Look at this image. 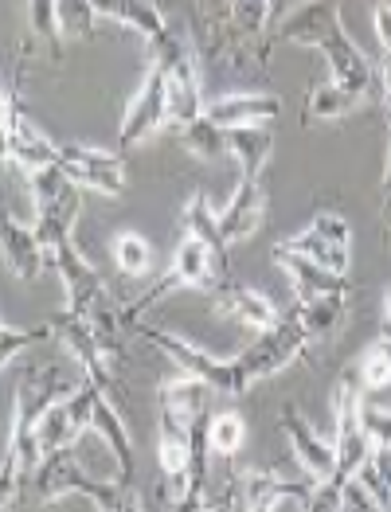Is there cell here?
I'll use <instances>...</instances> for the list:
<instances>
[{"label":"cell","instance_id":"cell-8","mask_svg":"<svg viewBox=\"0 0 391 512\" xmlns=\"http://www.w3.org/2000/svg\"><path fill=\"white\" fill-rule=\"evenodd\" d=\"M94 399H98V384L83 380L79 391H71L67 399H59L36 427V446L40 454H51V450H63V446H75L83 434L90 430V419H94Z\"/></svg>","mask_w":391,"mask_h":512},{"label":"cell","instance_id":"cell-36","mask_svg":"<svg viewBox=\"0 0 391 512\" xmlns=\"http://www.w3.org/2000/svg\"><path fill=\"white\" fill-rule=\"evenodd\" d=\"M372 28H376L380 47L391 51V0H376V8H372Z\"/></svg>","mask_w":391,"mask_h":512},{"label":"cell","instance_id":"cell-7","mask_svg":"<svg viewBox=\"0 0 391 512\" xmlns=\"http://www.w3.org/2000/svg\"><path fill=\"white\" fill-rule=\"evenodd\" d=\"M313 477L309 481H294V477H282V473L270 470H235L231 473V485L223 493V505H235V509H278L282 501H309L313 497Z\"/></svg>","mask_w":391,"mask_h":512},{"label":"cell","instance_id":"cell-5","mask_svg":"<svg viewBox=\"0 0 391 512\" xmlns=\"http://www.w3.org/2000/svg\"><path fill=\"white\" fill-rule=\"evenodd\" d=\"M4 157L8 165L24 172H36L44 165H59V149L40 126L28 122V114L20 110V94H16V79L4 83Z\"/></svg>","mask_w":391,"mask_h":512},{"label":"cell","instance_id":"cell-16","mask_svg":"<svg viewBox=\"0 0 391 512\" xmlns=\"http://www.w3.org/2000/svg\"><path fill=\"white\" fill-rule=\"evenodd\" d=\"M262 212H266V192H262L259 176H239L231 200L223 204V212H216V223L223 231L227 243H239V239H251L259 231Z\"/></svg>","mask_w":391,"mask_h":512},{"label":"cell","instance_id":"cell-18","mask_svg":"<svg viewBox=\"0 0 391 512\" xmlns=\"http://www.w3.org/2000/svg\"><path fill=\"white\" fill-rule=\"evenodd\" d=\"M90 430L106 442V450L114 454V462H118V473H122V481H130L133 473V438H130V427H126V419H122V411H118V403L98 387V399H94V419H90Z\"/></svg>","mask_w":391,"mask_h":512},{"label":"cell","instance_id":"cell-15","mask_svg":"<svg viewBox=\"0 0 391 512\" xmlns=\"http://www.w3.org/2000/svg\"><path fill=\"white\" fill-rule=\"evenodd\" d=\"M282 114V98L266 90H247V94H219L204 106V118H212L223 129L239 126H262Z\"/></svg>","mask_w":391,"mask_h":512},{"label":"cell","instance_id":"cell-10","mask_svg":"<svg viewBox=\"0 0 391 512\" xmlns=\"http://www.w3.org/2000/svg\"><path fill=\"white\" fill-rule=\"evenodd\" d=\"M337 24H345L337 0H298V4L282 16V24L262 40L259 63H266V51H270L274 43H305V47H321V40H325Z\"/></svg>","mask_w":391,"mask_h":512},{"label":"cell","instance_id":"cell-29","mask_svg":"<svg viewBox=\"0 0 391 512\" xmlns=\"http://www.w3.org/2000/svg\"><path fill=\"white\" fill-rule=\"evenodd\" d=\"M208 438H212V454H223V458H235L243 450V438H247V423L243 415L235 411H219L208 419Z\"/></svg>","mask_w":391,"mask_h":512},{"label":"cell","instance_id":"cell-37","mask_svg":"<svg viewBox=\"0 0 391 512\" xmlns=\"http://www.w3.org/2000/svg\"><path fill=\"white\" fill-rule=\"evenodd\" d=\"M380 102H384V122L391 133V51H384L380 59Z\"/></svg>","mask_w":391,"mask_h":512},{"label":"cell","instance_id":"cell-13","mask_svg":"<svg viewBox=\"0 0 391 512\" xmlns=\"http://www.w3.org/2000/svg\"><path fill=\"white\" fill-rule=\"evenodd\" d=\"M274 262L290 274V286H294V298L298 301L329 298V294H352L348 274H337V270H329V266H321V262H313V258L298 255V251L286 247V243L274 247Z\"/></svg>","mask_w":391,"mask_h":512},{"label":"cell","instance_id":"cell-6","mask_svg":"<svg viewBox=\"0 0 391 512\" xmlns=\"http://www.w3.org/2000/svg\"><path fill=\"white\" fill-rule=\"evenodd\" d=\"M51 325H55V341H63L71 348V356L83 364L90 384H98L114 403H122V384H118V368H122V364H114V356L102 348V341L94 337L87 317L59 313V317H51Z\"/></svg>","mask_w":391,"mask_h":512},{"label":"cell","instance_id":"cell-23","mask_svg":"<svg viewBox=\"0 0 391 512\" xmlns=\"http://www.w3.org/2000/svg\"><path fill=\"white\" fill-rule=\"evenodd\" d=\"M180 145H184L196 161H204V165H219V161H227V157H231L227 129L216 126L212 118H196V122L180 126Z\"/></svg>","mask_w":391,"mask_h":512},{"label":"cell","instance_id":"cell-21","mask_svg":"<svg viewBox=\"0 0 391 512\" xmlns=\"http://www.w3.org/2000/svg\"><path fill=\"white\" fill-rule=\"evenodd\" d=\"M227 145H231V157L239 165V176H259L270 165V153H274V133L266 126H239L227 129Z\"/></svg>","mask_w":391,"mask_h":512},{"label":"cell","instance_id":"cell-25","mask_svg":"<svg viewBox=\"0 0 391 512\" xmlns=\"http://www.w3.org/2000/svg\"><path fill=\"white\" fill-rule=\"evenodd\" d=\"M286 247H294L298 255L313 258V262H321V266H329V270H337V274H348V247L345 243H337V239H329V235H321L317 227H305L298 235H290V239H282Z\"/></svg>","mask_w":391,"mask_h":512},{"label":"cell","instance_id":"cell-20","mask_svg":"<svg viewBox=\"0 0 391 512\" xmlns=\"http://www.w3.org/2000/svg\"><path fill=\"white\" fill-rule=\"evenodd\" d=\"M208 395H212V384H208V380H200V376H192V372H180V368H176L165 384L157 387L161 411H173V415L188 419V423H196L200 415H208Z\"/></svg>","mask_w":391,"mask_h":512},{"label":"cell","instance_id":"cell-19","mask_svg":"<svg viewBox=\"0 0 391 512\" xmlns=\"http://www.w3.org/2000/svg\"><path fill=\"white\" fill-rule=\"evenodd\" d=\"M98 16L114 20V24H126L133 32H141L145 43H153L157 36L169 32V16L161 12L157 0H90Z\"/></svg>","mask_w":391,"mask_h":512},{"label":"cell","instance_id":"cell-9","mask_svg":"<svg viewBox=\"0 0 391 512\" xmlns=\"http://www.w3.org/2000/svg\"><path fill=\"white\" fill-rule=\"evenodd\" d=\"M59 169L67 172L71 184L102 192V196H122L126 192V161L106 149H87V145H63L59 149Z\"/></svg>","mask_w":391,"mask_h":512},{"label":"cell","instance_id":"cell-22","mask_svg":"<svg viewBox=\"0 0 391 512\" xmlns=\"http://www.w3.org/2000/svg\"><path fill=\"white\" fill-rule=\"evenodd\" d=\"M28 28H32V43L24 51L44 47L47 59L59 63L63 59V36H67L63 16H59V0H28Z\"/></svg>","mask_w":391,"mask_h":512},{"label":"cell","instance_id":"cell-27","mask_svg":"<svg viewBox=\"0 0 391 512\" xmlns=\"http://www.w3.org/2000/svg\"><path fill=\"white\" fill-rule=\"evenodd\" d=\"M180 223H184V231H196L219 258H227V239H223V231H219L216 223V212H212V204H208V196L204 192H196L188 204H184V212H180Z\"/></svg>","mask_w":391,"mask_h":512},{"label":"cell","instance_id":"cell-35","mask_svg":"<svg viewBox=\"0 0 391 512\" xmlns=\"http://www.w3.org/2000/svg\"><path fill=\"white\" fill-rule=\"evenodd\" d=\"M360 481L368 485V493L376 497V505H380V509H391V485L384 481V473L376 470V462H368V466L360 470Z\"/></svg>","mask_w":391,"mask_h":512},{"label":"cell","instance_id":"cell-38","mask_svg":"<svg viewBox=\"0 0 391 512\" xmlns=\"http://www.w3.org/2000/svg\"><path fill=\"white\" fill-rule=\"evenodd\" d=\"M372 462H376V470L384 473V481L391 485V446H376V454H372Z\"/></svg>","mask_w":391,"mask_h":512},{"label":"cell","instance_id":"cell-32","mask_svg":"<svg viewBox=\"0 0 391 512\" xmlns=\"http://www.w3.org/2000/svg\"><path fill=\"white\" fill-rule=\"evenodd\" d=\"M28 184H32V200H36V212H40V208H47L51 200H59V196L71 188L67 172L59 169V165H44V169L28 172Z\"/></svg>","mask_w":391,"mask_h":512},{"label":"cell","instance_id":"cell-4","mask_svg":"<svg viewBox=\"0 0 391 512\" xmlns=\"http://www.w3.org/2000/svg\"><path fill=\"white\" fill-rule=\"evenodd\" d=\"M173 122V106H169V75L157 59H149V71L130 98L126 114H122V129H118V149H137L141 141H149L157 129Z\"/></svg>","mask_w":391,"mask_h":512},{"label":"cell","instance_id":"cell-28","mask_svg":"<svg viewBox=\"0 0 391 512\" xmlns=\"http://www.w3.org/2000/svg\"><path fill=\"white\" fill-rule=\"evenodd\" d=\"M114 262H118V270L122 274H130V278H141V274H149L153 270V247H149V239L141 235V231H122V235H114Z\"/></svg>","mask_w":391,"mask_h":512},{"label":"cell","instance_id":"cell-24","mask_svg":"<svg viewBox=\"0 0 391 512\" xmlns=\"http://www.w3.org/2000/svg\"><path fill=\"white\" fill-rule=\"evenodd\" d=\"M368 94H360V90H348L341 83H321L313 86V94H309V106H305V114L313 118V122H337V118H348L352 110H360V102H364Z\"/></svg>","mask_w":391,"mask_h":512},{"label":"cell","instance_id":"cell-39","mask_svg":"<svg viewBox=\"0 0 391 512\" xmlns=\"http://www.w3.org/2000/svg\"><path fill=\"white\" fill-rule=\"evenodd\" d=\"M384 196L391 200V133H388V157H384Z\"/></svg>","mask_w":391,"mask_h":512},{"label":"cell","instance_id":"cell-40","mask_svg":"<svg viewBox=\"0 0 391 512\" xmlns=\"http://www.w3.org/2000/svg\"><path fill=\"white\" fill-rule=\"evenodd\" d=\"M384 337H391V286L384 294Z\"/></svg>","mask_w":391,"mask_h":512},{"label":"cell","instance_id":"cell-2","mask_svg":"<svg viewBox=\"0 0 391 512\" xmlns=\"http://www.w3.org/2000/svg\"><path fill=\"white\" fill-rule=\"evenodd\" d=\"M32 485H36V497L40 501H59L67 493H79L87 497L94 509L102 512H118V509H141V497L126 493V481H102V477H90L75 454V446H63V450H51L40 458V466L32 470Z\"/></svg>","mask_w":391,"mask_h":512},{"label":"cell","instance_id":"cell-33","mask_svg":"<svg viewBox=\"0 0 391 512\" xmlns=\"http://www.w3.org/2000/svg\"><path fill=\"white\" fill-rule=\"evenodd\" d=\"M356 364V372H360V380H364V387L368 391H380V387L391 384V352L384 348V344H372L360 360H352Z\"/></svg>","mask_w":391,"mask_h":512},{"label":"cell","instance_id":"cell-11","mask_svg":"<svg viewBox=\"0 0 391 512\" xmlns=\"http://www.w3.org/2000/svg\"><path fill=\"white\" fill-rule=\"evenodd\" d=\"M278 427H282V434L290 438V450H294L298 466H302L313 481H329V477L337 473V446H333V442H325L317 430L309 427V423L302 419V411H298L294 403H282Z\"/></svg>","mask_w":391,"mask_h":512},{"label":"cell","instance_id":"cell-31","mask_svg":"<svg viewBox=\"0 0 391 512\" xmlns=\"http://www.w3.org/2000/svg\"><path fill=\"white\" fill-rule=\"evenodd\" d=\"M55 337V325L44 321V325H32V329H16V325H8L4 321V329H0V364L8 368L28 344H40V341H51Z\"/></svg>","mask_w":391,"mask_h":512},{"label":"cell","instance_id":"cell-34","mask_svg":"<svg viewBox=\"0 0 391 512\" xmlns=\"http://www.w3.org/2000/svg\"><path fill=\"white\" fill-rule=\"evenodd\" d=\"M360 423L368 430L372 446H391V407H376V403H368V395H364V403H360Z\"/></svg>","mask_w":391,"mask_h":512},{"label":"cell","instance_id":"cell-3","mask_svg":"<svg viewBox=\"0 0 391 512\" xmlns=\"http://www.w3.org/2000/svg\"><path fill=\"white\" fill-rule=\"evenodd\" d=\"M149 55L165 67L169 75V106H173V122L176 126H188L196 118H204V90H200V51L192 36L180 28V24H169L165 36L149 43Z\"/></svg>","mask_w":391,"mask_h":512},{"label":"cell","instance_id":"cell-12","mask_svg":"<svg viewBox=\"0 0 391 512\" xmlns=\"http://www.w3.org/2000/svg\"><path fill=\"white\" fill-rule=\"evenodd\" d=\"M321 55H325V63H329V79L333 83L348 86V90H360V94H368L372 86L380 83V67L352 43V36L345 32V24H337L321 47H317Z\"/></svg>","mask_w":391,"mask_h":512},{"label":"cell","instance_id":"cell-14","mask_svg":"<svg viewBox=\"0 0 391 512\" xmlns=\"http://www.w3.org/2000/svg\"><path fill=\"white\" fill-rule=\"evenodd\" d=\"M212 301H216V309L223 317H231V321H239V325H247L255 333L274 329L278 317H282L274 309V301L266 298L262 290H255V286H247V282H219L212 290Z\"/></svg>","mask_w":391,"mask_h":512},{"label":"cell","instance_id":"cell-26","mask_svg":"<svg viewBox=\"0 0 391 512\" xmlns=\"http://www.w3.org/2000/svg\"><path fill=\"white\" fill-rule=\"evenodd\" d=\"M298 313H302L305 329L313 333V341L317 337H329L333 329H341L348 317V294H329V298H309V301H298L294 305Z\"/></svg>","mask_w":391,"mask_h":512},{"label":"cell","instance_id":"cell-1","mask_svg":"<svg viewBox=\"0 0 391 512\" xmlns=\"http://www.w3.org/2000/svg\"><path fill=\"white\" fill-rule=\"evenodd\" d=\"M309 341H313V333L305 329L302 313H298V309L282 313L274 329L259 333V341L247 344L239 356H231V360L219 364L216 391H223V395H243V391H251L259 380L282 372V368H290L305 348H309Z\"/></svg>","mask_w":391,"mask_h":512},{"label":"cell","instance_id":"cell-17","mask_svg":"<svg viewBox=\"0 0 391 512\" xmlns=\"http://www.w3.org/2000/svg\"><path fill=\"white\" fill-rule=\"evenodd\" d=\"M0 243H4V262H8V270H12L20 282H36L44 270H51L36 227H24L12 212L4 215V223H0Z\"/></svg>","mask_w":391,"mask_h":512},{"label":"cell","instance_id":"cell-30","mask_svg":"<svg viewBox=\"0 0 391 512\" xmlns=\"http://www.w3.org/2000/svg\"><path fill=\"white\" fill-rule=\"evenodd\" d=\"M227 12H231V28L243 40H259L270 20V0H227Z\"/></svg>","mask_w":391,"mask_h":512}]
</instances>
